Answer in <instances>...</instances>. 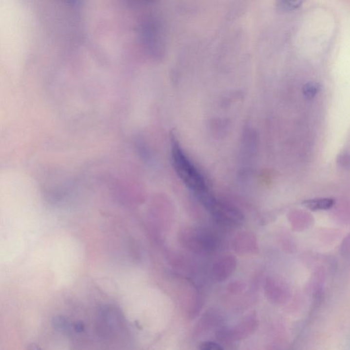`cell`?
Instances as JSON below:
<instances>
[{
  "label": "cell",
  "instance_id": "4",
  "mask_svg": "<svg viewBox=\"0 0 350 350\" xmlns=\"http://www.w3.org/2000/svg\"><path fill=\"white\" fill-rule=\"evenodd\" d=\"M320 89L321 86L318 83L308 82L302 88V92L306 98L313 99L319 93Z\"/></svg>",
  "mask_w": 350,
  "mask_h": 350
},
{
  "label": "cell",
  "instance_id": "1",
  "mask_svg": "<svg viewBox=\"0 0 350 350\" xmlns=\"http://www.w3.org/2000/svg\"><path fill=\"white\" fill-rule=\"evenodd\" d=\"M173 157L181 177L184 178L189 187L202 192L204 187L203 181L177 145L173 147Z\"/></svg>",
  "mask_w": 350,
  "mask_h": 350
},
{
  "label": "cell",
  "instance_id": "8",
  "mask_svg": "<svg viewBox=\"0 0 350 350\" xmlns=\"http://www.w3.org/2000/svg\"><path fill=\"white\" fill-rule=\"evenodd\" d=\"M27 350H43L42 349L41 347L38 346V344H36V343H31V344L29 345L28 346V348H27Z\"/></svg>",
  "mask_w": 350,
  "mask_h": 350
},
{
  "label": "cell",
  "instance_id": "2",
  "mask_svg": "<svg viewBox=\"0 0 350 350\" xmlns=\"http://www.w3.org/2000/svg\"><path fill=\"white\" fill-rule=\"evenodd\" d=\"M334 199H313V200H309L304 201V205L309 209L313 211L317 210H326V209H331L334 204Z\"/></svg>",
  "mask_w": 350,
  "mask_h": 350
},
{
  "label": "cell",
  "instance_id": "6",
  "mask_svg": "<svg viewBox=\"0 0 350 350\" xmlns=\"http://www.w3.org/2000/svg\"><path fill=\"white\" fill-rule=\"evenodd\" d=\"M199 350H224L221 348V346L217 343L211 342V341H206L203 343L200 347Z\"/></svg>",
  "mask_w": 350,
  "mask_h": 350
},
{
  "label": "cell",
  "instance_id": "3",
  "mask_svg": "<svg viewBox=\"0 0 350 350\" xmlns=\"http://www.w3.org/2000/svg\"><path fill=\"white\" fill-rule=\"evenodd\" d=\"M52 328L57 332H66L70 328L68 319L62 315H56L52 320Z\"/></svg>",
  "mask_w": 350,
  "mask_h": 350
},
{
  "label": "cell",
  "instance_id": "5",
  "mask_svg": "<svg viewBox=\"0 0 350 350\" xmlns=\"http://www.w3.org/2000/svg\"><path fill=\"white\" fill-rule=\"evenodd\" d=\"M302 3L301 1H281L279 2V7L283 11H294L300 7Z\"/></svg>",
  "mask_w": 350,
  "mask_h": 350
},
{
  "label": "cell",
  "instance_id": "7",
  "mask_svg": "<svg viewBox=\"0 0 350 350\" xmlns=\"http://www.w3.org/2000/svg\"><path fill=\"white\" fill-rule=\"evenodd\" d=\"M73 328H74V331L77 333H82L84 332L85 330V326H84V323L80 322V321H77L73 324Z\"/></svg>",
  "mask_w": 350,
  "mask_h": 350
}]
</instances>
